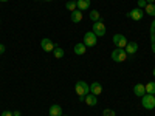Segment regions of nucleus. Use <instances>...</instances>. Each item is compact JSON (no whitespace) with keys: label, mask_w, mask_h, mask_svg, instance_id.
<instances>
[{"label":"nucleus","mask_w":155,"mask_h":116,"mask_svg":"<svg viewBox=\"0 0 155 116\" xmlns=\"http://www.w3.org/2000/svg\"><path fill=\"white\" fill-rule=\"evenodd\" d=\"M74 92L78 93V96H87L90 93V85L84 81H78L74 85Z\"/></svg>","instance_id":"f257e3e1"},{"label":"nucleus","mask_w":155,"mask_h":116,"mask_svg":"<svg viewBox=\"0 0 155 116\" xmlns=\"http://www.w3.org/2000/svg\"><path fill=\"white\" fill-rule=\"evenodd\" d=\"M141 105H143L146 110H152V108H155V96L146 93L143 98H141Z\"/></svg>","instance_id":"f03ea898"},{"label":"nucleus","mask_w":155,"mask_h":116,"mask_svg":"<svg viewBox=\"0 0 155 116\" xmlns=\"http://www.w3.org/2000/svg\"><path fill=\"white\" fill-rule=\"evenodd\" d=\"M112 59H113L115 62H124V60L127 59L126 50H123V48H115V50L112 51Z\"/></svg>","instance_id":"7ed1b4c3"},{"label":"nucleus","mask_w":155,"mask_h":116,"mask_svg":"<svg viewBox=\"0 0 155 116\" xmlns=\"http://www.w3.org/2000/svg\"><path fill=\"white\" fill-rule=\"evenodd\" d=\"M96 42H98V37H96V34H95L93 31H92V33L88 31V33L84 34V42H82V44H84L85 47H95Z\"/></svg>","instance_id":"20e7f679"},{"label":"nucleus","mask_w":155,"mask_h":116,"mask_svg":"<svg viewBox=\"0 0 155 116\" xmlns=\"http://www.w3.org/2000/svg\"><path fill=\"white\" fill-rule=\"evenodd\" d=\"M93 33L96 34V37H102L106 34V27H104V22L98 20V22H93Z\"/></svg>","instance_id":"39448f33"},{"label":"nucleus","mask_w":155,"mask_h":116,"mask_svg":"<svg viewBox=\"0 0 155 116\" xmlns=\"http://www.w3.org/2000/svg\"><path fill=\"white\" fill-rule=\"evenodd\" d=\"M41 47H42V50L45 51V53H51V51H53L58 45L51 42L48 37H45V39H42V40H41Z\"/></svg>","instance_id":"423d86ee"},{"label":"nucleus","mask_w":155,"mask_h":116,"mask_svg":"<svg viewBox=\"0 0 155 116\" xmlns=\"http://www.w3.org/2000/svg\"><path fill=\"white\" fill-rule=\"evenodd\" d=\"M113 44H115V47H118V48H126V45H127V39L123 36V34H115L113 36Z\"/></svg>","instance_id":"0eeeda50"},{"label":"nucleus","mask_w":155,"mask_h":116,"mask_svg":"<svg viewBox=\"0 0 155 116\" xmlns=\"http://www.w3.org/2000/svg\"><path fill=\"white\" fill-rule=\"evenodd\" d=\"M127 16L130 17L132 20H135V22H140L141 19H143V16H144V11L140 9V8H135V9H130V11H129Z\"/></svg>","instance_id":"6e6552de"},{"label":"nucleus","mask_w":155,"mask_h":116,"mask_svg":"<svg viewBox=\"0 0 155 116\" xmlns=\"http://www.w3.org/2000/svg\"><path fill=\"white\" fill-rule=\"evenodd\" d=\"M90 93L95 95V96H99L102 93V85L99 82H93V84H90Z\"/></svg>","instance_id":"1a4fd4ad"},{"label":"nucleus","mask_w":155,"mask_h":116,"mask_svg":"<svg viewBox=\"0 0 155 116\" xmlns=\"http://www.w3.org/2000/svg\"><path fill=\"white\" fill-rule=\"evenodd\" d=\"M126 53L127 54H135L137 51H138V44L137 42H127V45H126Z\"/></svg>","instance_id":"9d476101"},{"label":"nucleus","mask_w":155,"mask_h":116,"mask_svg":"<svg viewBox=\"0 0 155 116\" xmlns=\"http://www.w3.org/2000/svg\"><path fill=\"white\" fill-rule=\"evenodd\" d=\"M134 93H135V96H141V98H143V96L146 95V88H144V85H143V84H135V87H134Z\"/></svg>","instance_id":"9b49d317"},{"label":"nucleus","mask_w":155,"mask_h":116,"mask_svg":"<svg viewBox=\"0 0 155 116\" xmlns=\"http://www.w3.org/2000/svg\"><path fill=\"white\" fill-rule=\"evenodd\" d=\"M84 102H85L87 105H90V107H95V105L98 104V98H96L95 95H92V93H88V95L85 96V101H84Z\"/></svg>","instance_id":"f8f14e48"},{"label":"nucleus","mask_w":155,"mask_h":116,"mask_svg":"<svg viewBox=\"0 0 155 116\" xmlns=\"http://www.w3.org/2000/svg\"><path fill=\"white\" fill-rule=\"evenodd\" d=\"M50 116H62V107L58 105V104H53L50 107Z\"/></svg>","instance_id":"ddd939ff"},{"label":"nucleus","mask_w":155,"mask_h":116,"mask_svg":"<svg viewBox=\"0 0 155 116\" xmlns=\"http://www.w3.org/2000/svg\"><path fill=\"white\" fill-rule=\"evenodd\" d=\"M150 45H152V53L155 54V19L150 25Z\"/></svg>","instance_id":"4468645a"},{"label":"nucleus","mask_w":155,"mask_h":116,"mask_svg":"<svg viewBox=\"0 0 155 116\" xmlns=\"http://www.w3.org/2000/svg\"><path fill=\"white\" fill-rule=\"evenodd\" d=\"M73 51H74V54H78V56H82V54H85L87 47H85L84 44H76V45H74V48H73Z\"/></svg>","instance_id":"2eb2a0df"},{"label":"nucleus","mask_w":155,"mask_h":116,"mask_svg":"<svg viewBox=\"0 0 155 116\" xmlns=\"http://www.w3.org/2000/svg\"><path fill=\"white\" fill-rule=\"evenodd\" d=\"M81 20H82V11L74 9V11L71 12V22H73V23H79Z\"/></svg>","instance_id":"dca6fc26"},{"label":"nucleus","mask_w":155,"mask_h":116,"mask_svg":"<svg viewBox=\"0 0 155 116\" xmlns=\"http://www.w3.org/2000/svg\"><path fill=\"white\" fill-rule=\"evenodd\" d=\"M90 8V0H78V9L79 11H85Z\"/></svg>","instance_id":"f3484780"},{"label":"nucleus","mask_w":155,"mask_h":116,"mask_svg":"<svg viewBox=\"0 0 155 116\" xmlns=\"http://www.w3.org/2000/svg\"><path fill=\"white\" fill-rule=\"evenodd\" d=\"M144 12L150 17H155V3H147L144 8Z\"/></svg>","instance_id":"a211bd4d"},{"label":"nucleus","mask_w":155,"mask_h":116,"mask_svg":"<svg viewBox=\"0 0 155 116\" xmlns=\"http://www.w3.org/2000/svg\"><path fill=\"white\" fill-rule=\"evenodd\" d=\"M144 88H146V93L155 95V82H147V84L144 85Z\"/></svg>","instance_id":"6ab92c4d"},{"label":"nucleus","mask_w":155,"mask_h":116,"mask_svg":"<svg viewBox=\"0 0 155 116\" xmlns=\"http://www.w3.org/2000/svg\"><path fill=\"white\" fill-rule=\"evenodd\" d=\"M65 8L73 12L74 9H78V2H76V0H68V2L65 3Z\"/></svg>","instance_id":"aec40b11"},{"label":"nucleus","mask_w":155,"mask_h":116,"mask_svg":"<svg viewBox=\"0 0 155 116\" xmlns=\"http://www.w3.org/2000/svg\"><path fill=\"white\" fill-rule=\"evenodd\" d=\"M53 54H54V57H56V59H62L65 53H64V50H62L61 47H56V48L53 50Z\"/></svg>","instance_id":"412c9836"},{"label":"nucleus","mask_w":155,"mask_h":116,"mask_svg":"<svg viewBox=\"0 0 155 116\" xmlns=\"http://www.w3.org/2000/svg\"><path fill=\"white\" fill-rule=\"evenodd\" d=\"M90 20H92V22H98V20H101V16H99V12H98L96 9L90 11Z\"/></svg>","instance_id":"4be33fe9"},{"label":"nucleus","mask_w":155,"mask_h":116,"mask_svg":"<svg viewBox=\"0 0 155 116\" xmlns=\"http://www.w3.org/2000/svg\"><path fill=\"white\" fill-rule=\"evenodd\" d=\"M116 113H115V110H112V108H106L104 111H102V116H115Z\"/></svg>","instance_id":"5701e85b"},{"label":"nucleus","mask_w":155,"mask_h":116,"mask_svg":"<svg viewBox=\"0 0 155 116\" xmlns=\"http://www.w3.org/2000/svg\"><path fill=\"white\" fill-rule=\"evenodd\" d=\"M146 5H147L146 0H138V8H140V9H144V8H146Z\"/></svg>","instance_id":"b1692460"},{"label":"nucleus","mask_w":155,"mask_h":116,"mask_svg":"<svg viewBox=\"0 0 155 116\" xmlns=\"http://www.w3.org/2000/svg\"><path fill=\"white\" fill-rule=\"evenodd\" d=\"M2 116H12V111H9V110H5V111L2 113Z\"/></svg>","instance_id":"393cba45"},{"label":"nucleus","mask_w":155,"mask_h":116,"mask_svg":"<svg viewBox=\"0 0 155 116\" xmlns=\"http://www.w3.org/2000/svg\"><path fill=\"white\" fill-rule=\"evenodd\" d=\"M3 53H5V45L0 44V54H3Z\"/></svg>","instance_id":"a878e982"},{"label":"nucleus","mask_w":155,"mask_h":116,"mask_svg":"<svg viewBox=\"0 0 155 116\" xmlns=\"http://www.w3.org/2000/svg\"><path fill=\"white\" fill-rule=\"evenodd\" d=\"M12 116H22V113H20V111H17V110H16V111H12Z\"/></svg>","instance_id":"bb28decb"},{"label":"nucleus","mask_w":155,"mask_h":116,"mask_svg":"<svg viewBox=\"0 0 155 116\" xmlns=\"http://www.w3.org/2000/svg\"><path fill=\"white\" fill-rule=\"evenodd\" d=\"M78 98H79V101H81V102H84V101H85V96H78Z\"/></svg>","instance_id":"cd10ccee"},{"label":"nucleus","mask_w":155,"mask_h":116,"mask_svg":"<svg viewBox=\"0 0 155 116\" xmlns=\"http://www.w3.org/2000/svg\"><path fill=\"white\" fill-rule=\"evenodd\" d=\"M146 2H147V3H153V2H155V0H146Z\"/></svg>","instance_id":"c85d7f7f"},{"label":"nucleus","mask_w":155,"mask_h":116,"mask_svg":"<svg viewBox=\"0 0 155 116\" xmlns=\"http://www.w3.org/2000/svg\"><path fill=\"white\" fill-rule=\"evenodd\" d=\"M152 74H153V76H155V68H153V71H152Z\"/></svg>","instance_id":"c756f323"},{"label":"nucleus","mask_w":155,"mask_h":116,"mask_svg":"<svg viewBox=\"0 0 155 116\" xmlns=\"http://www.w3.org/2000/svg\"><path fill=\"white\" fill-rule=\"evenodd\" d=\"M45 2H53V0H45Z\"/></svg>","instance_id":"7c9ffc66"},{"label":"nucleus","mask_w":155,"mask_h":116,"mask_svg":"<svg viewBox=\"0 0 155 116\" xmlns=\"http://www.w3.org/2000/svg\"><path fill=\"white\" fill-rule=\"evenodd\" d=\"M0 2H8V0H0Z\"/></svg>","instance_id":"2f4dec72"},{"label":"nucleus","mask_w":155,"mask_h":116,"mask_svg":"<svg viewBox=\"0 0 155 116\" xmlns=\"http://www.w3.org/2000/svg\"><path fill=\"white\" fill-rule=\"evenodd\" d=\"M36 2H37V0H36Z\"/></svg>","instance_id":"473e14b6"},{"label":"nucleus","mask_w":155,"mask_h":116,"mask_svg":"<svg viewBox=\"0 0 155 116\" xmlns=\"http://www.w3.org/2000/svg\"><path fill=\"white\" fill-rule=\"evenodd\" d=\"M62 116H64V114H62Z\"/></svg>","instance_id":"72a5a7b5"}]
</instances>
